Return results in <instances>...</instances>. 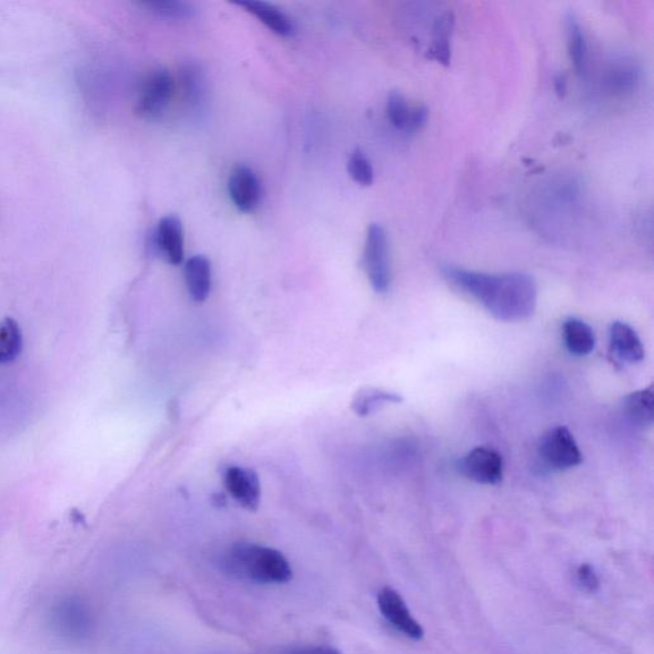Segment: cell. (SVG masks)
Listing matches in <instances>:
<instances>
[{
  "label": "cell",
  "mask_w": 654,
  "mask_h": 654,
  "mask_svg": "<svg viewBox=\"0 0 654 654\" xmlns=\"http://www.w3.org/2000/svg\"><path fill=\"white\" fill-rule=\"evenodd\" d=\"M443 273L500 321H522L536 310L539 288L529 274H486L454 266L444 268Z\"/></svg>",
  "instance_id": "1"
},
{
  "label": "cell",
  "mask_w": 654,
  "mask_h": 654,
  "mask_svg": "<svg viewBox=\"0 0 654 654\" xmlns=\"http://www.w3.org/2000/svg\"><path fill=\"white\" fill-rule=\"evenodd\" d=\"M223 566L235 580L251 583L284 584L293 577L292 567L282 552L256 543H235L227 551Z\"/></svg>",
  "instance_id": "2"
},
{
  "label": "cell",
  "mask_w": 654,
  "mask_h": 654,
  "mask_svg": "<svg viewBox=\"0 0 654 654\" xmlns=\"http://www.w3.org/2000/svg\"><path fill=\"white\" fill-rule=\"evenodd\" d=\"M363 268L373 291L379 294L388 293L392 285V263L388 234L380 224H371L369 228L363 251Z\"/></svg>",
  "instance_id": "3"
},
{
  "label": "cell",
  "mask_w": 654,
  "mask_h": 654,
  "mask_svg": "<svg viewBox=\"0 0 654 654\" xmlns=\"http://www.w3.org/2000/svg\"><path fill=\"white\" fill-rule=\"evenodd\" d=\"M49 617L52 631L66 641L83 642L91 632L90 611L79 597L59 600L50 610Z\"/></svg>",
  "instance_id": "4"
},
{
  "label": "cell",
  "mask_w": 654,
  "mask_h": 654,
  "mask_svg": "<svg viewBox=\"0 0 654 654\" xmlns=\"http://www.w3.org/2000/svg\"><path fill=\"white\" fill-rule=\"evenodd\" d=\"M175 82L165 68H155L142 81L135 113L144 119H158L165 113L171 104Z\"/></svg>",
  "instance_id": "5"
},
{
  "label": "cell",
  "mask_w": 654,
  "mask_h": 654,
  "mask_svg": "<svg viewBox=\"0 0 654 654\" xmlns=\"http://www.w3.org/2000/svg\"><path fill=\"white\" fill-rule=\"evenodd\" d=\"M543 464L552 471H567L582 463V453L573 433L564 426L551 429L539 446Z\"/></svg>",
  "instance_id": "6"
},
{
  "label": "cell",
  "mask_w": 654,
  "mask_h": 654,
  "mask_svg": "<svg viewBox=\"0 0 654 654\" xmlns=\"http://www.w3.org/2000/svg\"><path fill=\"white\" fill-rule=\"evenodd\" d=\"M456 466L464 477L481 484H497L503 480V457L494 449L475 447Z\"/></svg>",
  "instance_id": "7"
},
{
  "label": "cell",
  "mask_w": 654,
  "mask_h": 654,
  "mask_svg": "<svg viewBox=\"0 0 654 654\" xmlns=\"http://www.w3.org/2000/svg\"><path fill=\"white\" fill-rule=\"evenodd\" d=\"M225 487L245 511L256 512L261 503V482L256 472L244 466H231L224 474Z\"/></svg>",
  "instance_id": "8"
},
{
  "label": "cell",
  "mask_w": 654,
  "mask_h": 654,
  "mask_svg": "<svg viewBox=\"0 0 654 654\" xmlns=\"http://www.w3.org/2000/svg\"><path fill=\"white\" fill-rule=\"evenodd\" d=\"M381 614L390 624L402 632L408 638L420 641L423 638V627L412 617L405 602L395 590L382 588L378 597Z\"/></svg>",
  "instance_id": "9"
},
{
  "label": "cell",
  "mask_w": 654,
  "mask_h": 654,
  "mask_svg": "<svg viewBox=\"0 0 654 654\" xmlns=\"http://www.w3.org/2000/svg\"><path fill=\"white\" fill-rule=\"evenodd\" d=\"M229 194L235 208L245 214L258 209L261 200V183L256 173L248 165L233 169L228 182Z\"/></svg>",
  "instance_id": "10"
},
{
  "label": "cell",
  "mask_w": 654,
  "mask_h": 654,
  "mask_svg": "<svg viewBox=\"0 0 654 654\" xmlns=\"http://www.w3.org/2000/svg\"><path fill=\"white\" fill-rule=\"evenodd\" d=\"M155 249L167 262L181 265L184 260V237L181 219L168 215L160 220L154 235Z\"/></svg>",
  "instance_id": "11"
},
{
  "label": "cell",
  "mask_w": 654,
  "mask_h": 654,
  "mask_svg": "<svg viewBox=\"0 0 654 654\" xmlns=\"http://www.w3.org/2000/svg\"><path fill=\"white\" fill-rule=\"evenodd\" d=\"M237 6L256 17L265 27L279 37L291 38L295 33V24L291 17L279 10L274 4L259 2V0H241Z\"/></svg>",
  "instance_id": "12"
},
{
  "label": "cell",
  "mask_w": 654,
  "mask_h": 654,
  "mask_svg": "<svg viewBox=\"0 0 654 654\" xmlns=\"http://www.w3.org/2000/svg\"><path fill=\"white\" fill-rule=\"evenodd\" d=\"M610 346L617 359L638 363L644 359V348L638 334L623 321H615L610 328Z\"/></svg>",
  "instance_id": "13"
},
{
  "label": "cell",
  "mask_w": 654,
  "mask_h": 654,
  "mask_svg": "<svg viewBox=\"0 0 654 654\" xmlns=\"http://www.w3.org/2000/svg\"><path fill=\"white\" fill-rule=\"evenodd\" d=\"M180 80L185 104L201 112L207 105L209 95L207 76L202 68L198 63H184L181 67Z\"/></svg>",
  "instance_id": "14"
},
{
  "label": "cell",
  "mask_w": 654,
  "mask_h": 654,
  "mask_svg": "<svg viewBox=\"0 0 654 654\" xmlns=\"http://www.w3.org/2000/svg\"><path fill=\"white\" fill-rule=\"evenodd\" d=\"M184 279L194 302L201 303L208 300L211 292L212 273L211 263L205 256L197 254L185 262Z\"/></svg>",
  "instance_id": "15"
},
{
  "label": "cell",
  "mask_w": 654,
  "mask_h": 654,
  "mask_svg": "<svg viewBox=\"0 0 654 654\" xmlns=\"http://www.w3.org/2000/svg\"><path fill=\"white\" fill-rule=\"evenodd\" d=\"M623 413L625 419L635 427H651L654 421L653 386L640 390L624 399Z\"/></svg>",
  "instance_id": "16"
},
{
  "label": "cell",
  "mask_w": 654,
  "mask_h": 654,
  "mask_svg": "<svg viewBox=\"0 0 654 654\" xmlns=\"http://www.w3.org/2000/svg\"><path fill=\"white\" fill-rule=\"evenodd\" d=\"M563 336L566 350L575 356L590 355L596 346L594 331L580 319L571 318L564 322Z\"/></svg>",
  "instance_id": "17"
},
{
  "label": "cell",
  "mask_w": 654,
  "mask_h": 654,
  "mask_svg": "<svg viewBox=\"0 0 654 654\" xmlns=\"http://www.w3.org/2000/svg\"><path fill=\"white\" fill-rule=\"evenodd\" d=\"M402 402L403 398L396 393L376 388H364L355 395L352 410L360 417H368V415L379 412L382 408Z\"/></svg>",
  "instance_id": "18"
},
{
  "label": "cell",
  "mask_w": 654,
  "mask_h": 654,
  "mask_svg": "<svg viewBox=\"0 0 654 654\" xmlns=\"http://www.w3.org/2000/svg\"><path fill=\"white\" fill-rule=\"evenodd\" d=\"M603 81L615 95L631 93L640 82L638 67L627 61L615 62L607 68Z\"/></svg>",
  "instance_id": "19"
},
{
  "label": "cell",
  "mask_w": 654,
  "mask_h": 654,
  "mask_svg": "<svg viewBox=\"0 0 654 654\" xmlns=\"http://www.w3.org/2000/svg\"><path fill=\"white\" fill-rule=\"evenodd\" d=\"M454 16L446 12L437 17L432 28V48L430 50L437 62L447 66L452 59V36Z\"/></svg>",
  "instance_id": "20"
},
{
  "label": "cell",
  "mask_w": 654,
  "mask_h": 654,
  "mask_svg": "<svg viewBox=\"0 0 654 654\" xmlns=\"http://www.w3.org/2000/svg\"><path fill=\"white\" fill-rule=\"evenodd\" d=\"M566 38L569 57L580 74L585 72L588 58V46L585 33L574 16H569L566 20Z\"/></svg>",
  "instance_id": "21"
},
{
  "label": "cell",
  "mask_w": 654,
  "mask_h": 654,
  "mask_svg": "<svg viewBox=\"0 0 654 654\" xmlns=\"http://www.w3.org/2000/svg\"><path fill=\"white\" fill-rule=\"evenodd\" d=\"M22 330L14 319L0 322V364L12 363L22 352Z\"/></svg>",
  "instance_id": "22"
},
{
  "label": "cell",
  "mask_w": 654,
  "mask_h": 654,
  "mask_svg": "<svg viewBox=\"0 0 654 654\" xmlns=\"http://www.w3.org/2000/svg\"><path fill=\"white\" fill-rule=\"evenodd\" d=\"M147 10L164 20H190L197 16L198 8L193 3L183 0H152L142 3Z\"/></svg>",
  "instance_id": "23"
},
{
  "label": "cell",
  "mask_w": 654,
  "mask_h": 654,
  "mask_svg": "<svg viewBox=\"0 0 654 654\" xmlns=\"http://www.w3.org/2000/svg\"><path fill=\"white\" fill-rule=\"evenodd\" d=\"M386 112L390 123L396 130L410 132L413 108L408 104L401 92H392L388 98Z\"/></svg>",
  "instance_id": "24"
},
{
  "label": "cell",
  "mask_w": 654,
  "mask_h": 654,
  "mask_svg": "<svg viewBox=\"0 0 654 654\" xmlns=\"http://www.w3.org/2000/svg\"><path fill=\"white\" fill-rule=\"evenodd\" d=\"M348 172L352 180L361 185H371L373 183V168L370 159L360 149L352 152L350 161H348Z\"/></svg>",
  "instance_id": "25"
},
{
  "label": "cell",
  "mask_w": 654,
  "mask_h": 654,
  "mask_svg": "<svg viewBox=\"0 0 654 654\" xmlns=\"http://www.w3.org/2000/svg\"><path fill=\"white\" fill-rule=\"evenodd\" d=\"M577 582L581 587L590 593L597 592L600 588V581L590 565H582L577 569Z\"/></svg>",
  "instance_id": "26"
},
{
  "label": "cell",
  "mask_w": 654,
  "mask_h": 654,
  "mask_svg": "<svg viewBox=\"0 0 654 654\" xmlns=\"http://www.w3.org/2000/svg\"><path fill=\"white\" fill-rule=\"evenodd\" d=\"M429 121V109L426 107H414L411 118L410 132H415L426 125Z\"/></svg>",
  "instance_id": "27"
},
{
  "label": "cell",
  "mask_w": 654,
  "mask_h": 654,
  "mask_svg": "<svg viewBox=\"0 0 654 654\" xmlns=\"http://www.w3.org/2000/svg\"><path fill=\"white\" fill-rule=\"evenodd\" d=\"M285 654H342L334 648L322 647V645H309V647H300L289 651Z\"/></svg>",
  "instance_id": "28"
},
{
  "label": "cell",
  "mask_w": 654,
  "mask_h": 654,
  "mask_svg": "<svg viewBox=\"0 0 654 654\" xmlns=\"http://www.w3.org/2000/svg\"><path fill=\"white\" fill-rule=\"evenodd\" d=\"M556 90L560 93V95H562V93L565 92L566 90V81L564 78H559L556 80Z\"/></svg>",
  "instance_id": "29"
}]
</instances>
